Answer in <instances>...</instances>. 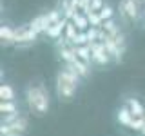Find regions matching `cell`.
Instances as JSON below:
<instances>
[{"label":"cell","mask_w":145,"mask_h":136,"mask_svg":"<svg viewBox=\"0 0 145 136\" xmlns=\"http://www.w3.org/2000/svg\"><path fill=\"white\" fill-rule=\"evenodd\" d=\"M145 127V118H134L133 125H131V129L133 131H138V133H142V129Z\"/></svg>","instance_id":"obj_23"},{"label":"cell","mask_w":145,"mask_h":136,"mask_svg":"<svg viewBox=\"0 0 145 136\" xmlns=\"http://www.w3.org/2000/svg\"><path fill=\"white\" fill-rule=\"evenodd\" d=\"M0 112H2V114L20 112V111H18V103L16 102H0Z\"/></svg>","instance_id":"obj_18"},{"label":"cell","mask_w":145,"mask_h":136,"mask_svg":"<svg viewBox=\"0 0 145 136\" xmlns=\"http://www.w3.org/2000/svg\"><path fill=\"white\" fill-rule=\"evenodd\" d=\"M67 22L69 20H65V18H62L58 24H53V26H49L47 27V31H45V35L49 36V38H53V40H58L60 36H63V31H65V26H67Z\"/></svg>","instance_id":"obj_7"},{"label":"cell","mask_w":145,"mask_h":136,"mask_svg":"<svg viewBox=\"0 0 145 136\" xmlns=\"http://www.w3.org/2000/svg\"><path fill=\"white\" fill-rule=\"evenodd\" d=\"M142 134H143V136H145V127H143V129H142Z\"/></svg>","instance_id":"obj_25"},{"label":"cell","mask_w":145,"mask_h":136,"mask_svg":"<svg viewBox=\"0 0 145 136\" xmlns=\"http://www.w3.org/2000/svg\"><path fill=\"white\" fill-rule=\"evenodd\" d=\"M87 18H89L91 27H102V24H103V20H102V16H100V13L91 11L89 15H87Z\"/></svg>","instance_id":"obj_20"},{"label":"cell","mask_w":145,"mask_h":136,"mask_svg":"<svg viewBox=\"0 0 145 136\" xmlns=\"http://www.w3.org/2000/svg\"><path fill=\"white\" fill-rule=\"evenodd\" d=\"M89 45H91V53H93V63H96V65H109L112 62L111 54L107 53L105 45L102 42H94Z\"/></svg>","instance_id":"obj_5"},{"label":"cell","mask_w":145,"mask_h":136,"mask_svg":"<svg viewBox=\"0 0 145 136\" xmlns=\"http://www.w3.org/2000/svg\"><path fill=\"white\" fill-rule=\"evenodd\" d=\"M118 11H120V18L123 22H131V24H136L140 22L145 13L142 11V4L138 0H120L118 4Z\"/></svg>","instance_id":"obj_3"},{"label":"cell","mask_w":145,"mask_h":136,"mask_svg":"<svg viewBox=\"0 0 145 136\" xmlns=\"http://www.w3.org/2000/svg\"><path fill=\"white\" fill-rule=\"evenodd\" d=\"M78 33H80V31L76 29V26L69 20V22H67V26H65V31H63V36L67 38V42H69L71 45H72V42H74V38L78 36Z\"/></svg>","instance_id":"obj_17"},{"label":"cell","mask_w":145,"mask_h":136,"mask_svg":"<svg viewBox=\"0 0 145 136\" xmlns=\"http://www.w3.org/2000/svg\"><path fill=\"white\" fill-rule=\"evenodd\" d=\"M82 76L76 73V69L69 63L62 67L56 73V96L62 102H71L74 98L76 91H78V84H80Z\"/></svg>","instance_id":"obj_2"},{"label":"cell","mask_w":145,"mask_h":136,"mask_svg":"<svg viewBox=\"0 0 145 136\" xmlns=\"http://www.w3.org/2000/svg\"><path fill=\"white\" fill-rule=\"evenodd\" d=\"M69 65L74 67L76 73H78L82 78H89V76H91V65H89V63H85V62H82L80 58H76V60L72 62V63H69Z\"/></svg>","instance_id":"obj_14"},{"label":"cell","mask_w":145,"mask_h":136,"mask_svg":"<svg viewBox=\"0 0 145 136\" xmlns=\"http://www.w3.org/2000/svg\"><path fill=\"white\" fill-rule=\"evenodd\" d=\"M72 49H74V54L80 58L82 62L85 63H93V53H91V45H78V47H74L72 45Z\"/></svg>","instance_id":"obj_11"},{"label":"cell","mask_w":145,"mask_h":136,"mask_svg":"<svg viewBox=\"0 0 145 136\" xmlns=\"http://www.w3.org/2000/svg\"><path fill=\"white\" fill-rule=\"evenodd\" d=\"M74 47H78V45H89V38H87V33L85 31H80L78 36L74 38V42H72Z\"/></svg>","instance_id":"obj_21"},{"label":"cell","mask_w":145,"mask_h":136,"mask_svg":"<svg viewBox=\"0 0 145 136\" xmlns=\"http://www.w3.org/2000/svg\"><path fill=\"white\" fill-rule=\"evenodd\" d=\"M102 29L105 31L109 36H116L118 33H121V31H120V26L116 24L114 18H112V20H105V22H103V24H102Z\"/></svg>","instance_id":"obj_16"},{"label":"cell","mask_w":145,"mask_h":136,"mask_svg":"<svg viewBox=\"0 0 145 136\" xmlns=\"http://www.w3.org/2000/svg\"><path fill=\"white\" fill-rule=\"evenodd\" d=\"M100 16H102L103 22H105V20H112V18H114V7L109 6V4H105L103 9L100 11Z\"/></svg>","instance_id":"obj_19"},{"label":"cell","mask_w":145,"mask_h":136,"mask_svg":"<svg viewBox=\"0 0 145 136\" xmlns=\"http://www.w3.org/2000/svg\"><path fill=\"white\" fill-rule=\"evenodd\" d=\"M138 2H140V4H145V0H138Z\"/></svg>","instance_id":"obj_26"},{"label":"cell","mask_w":145,"mask_h":136,"mask_svg":"<svg viewBox=\"0 0 145 136\" xmlns=\"http://www.w3.org/2000/svg\"><path fill=\"white\" fill-rule=\"evenodd\" d=\"M49 26H51V24H49V20H47V15H45V13H44V15H38V16H35L33 20L29 22V27L35 31L36 35H42V33L45 35V31H47V27H49Z\"/></svg>","instance_id":"obj_6"},{"label":"cell","mask_w":145,"mask_h":136,"mask_svg":"<svg viewBox=\"0 0 145 136\" xmlns=\"http://www.w3.org/2000/svg\"><path fill=\"white\" fill-rule=\"evenodd\" d=\"M27 127H29V122H27V116L25 114H20V118H18L16 122H13L11 124V131L18 136H22L27 131Z\"/></svg>","instance_id":"obj_12"},{"label":"cell","mask_w":145,"mask_h":136,"mask_svg":"<svg viewBox=\"0 0 145 136\" xmlns=\"http://www.w3.org/2000/svg\"><path fill=\"white\" fill-rule=\"evenodd\" d=\"M125 105L129 107V111L133 112L134 118H145V107L142 105V102L138 98H127Z\"/></svg>","instance_id":"obj_8"},{"label":"cell","mask_w":145,"mask_h":136,"mask_svg":"<svg viewBox=\"0 0 145 136\" xmlns=\"http://www.w3.org/2000/svg\"><path fill=\"white\" fill-rule=\"evenodd\" d=\"M71 22L76 26V29H78V31H87L89 27H91L89 18H87V15H84V13H76V15L72 16Z\"/></svg>","instance_id":"obj_13"},{"label":"cell","mask_w":145,"mask_h":136,"mask_svg":"<svg viewBox=\"0 0 145 136\" xmlns=\"http://www.w3.org/2000/svg\"><path fill=\"white\" fill-rule=\"evenodd\" d=\"M87 38H89V44H94L98 42V35H100V27H89L87 31Z\"/></svg>","instance_id":"obj_22"},{"label":"cell","mask_w":145,"mask_h":136,"mask_svg":"<svg viewBox=\"0 0 145 136\" xmlns=\"http://www.w3.org/2000/svg\"><path fill=\"white\" fill-rule=\"evenodd\" d=\"M0 98H2V102H15V98H16L15 89L9 84H2L0 85Z\"/></svg>","instance_id":"obj_15"},{"label":"cell","mask_w":145,"mask_h":136,"mask_svg":"<svg viewBox=\"0 0 145 136\" xmlns=\"http://www.w3.org/2000/svg\"><path fill=\"white\" fill-rule=\"evenodd\" d=\"M116 118H118V122H120L121 125H123V127H129V129H131V125H133V122H134V116H133V112L129 111V107H127V105L118 109Z\"/></svg>","instance_id":"obj_9"},{"label":"cell","mask_w":145,"mask_h":136,"mask_svg":"<svg viewBox=\"0 0 145 136\" xmlns=\"http://www.w3.org/2000/svg\"><path fill=\"white\" fill-rule=\"evenodd\" d=\"M103 6H105L103 0H91V11H94V13H100L103 9Z\"/></svg>","instance_id":"obj_24"},{"label":"cell","mask_w":145,"mask_h":136,"mask_svg":"<svg viewBox=\"0 0 145 136\" xmlns=\"http://www.w3.org/2000/svg\"><path fill=\"white\" fill-rule=\"evenodd\" d=\"M25 103L33 116H45L51 107V96H49L47 87L44 84H29L25 87Z\"/></svg>","instance_id":"obj_1"},{"label":"cell","mask_w":145,"mask_h":136,"mask_svg":"<svg viewBox=\"0 0 145 136\" xmlns=\"http://www.w3.org/2000/svg\"><path fill=\"white\" fill-rule=\"evenodd\" d=\"M0 40H2V45H11L16 42V33L13 27L9 26H2L0 27Z\"/></svg>","instance_id":"obj_10"},{"label":"cell","mask_w":145,"mask_h":136,"mask_svg":"<svg viewBox=\"0 0 145 136\" xmlns=\"http://www.w3.org/2000/svg\"><path fill=\"white\" fill-rule=\"evenodd\" d=\"M15 33H16L15 45H18V47H25V45H31V44H35L36 40H38V35L29 27V24L15 27Z\"/></svg>","instance_id":"obj_4"}]
</instances>
